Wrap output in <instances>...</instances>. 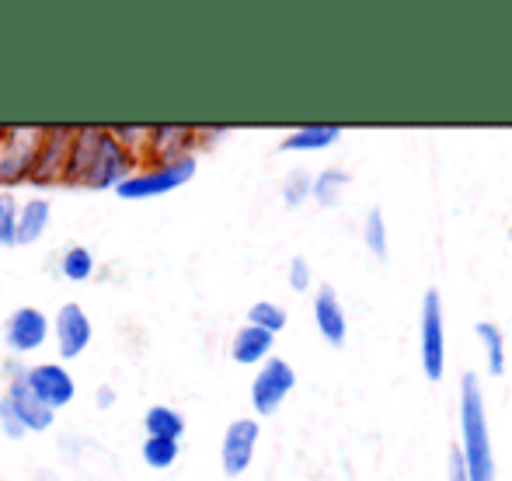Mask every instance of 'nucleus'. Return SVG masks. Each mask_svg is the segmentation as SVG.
<instances>
[{
	"instance_id": "obj_15",
	"label": "nucleus",
	"mask_w": 512,
	"mask_h": 481,
	"mask_svg": "<svg viewBox=\"0 0 512 481\" xmlns=\"http://www.w3.org/2000/svg\"><path fill=\"white\" fill-rule=\"evenodd\" d=\"M314 321H317V328H321V335L331 342V346H342L349 325H345V311H342V304H338V297H335V290H331V286H321V290H317Z\"/></svg>"
},
{
	"instance_id": "obj_22",
	"label": "nucleus",
	"mask_w": 512,
	"mask_h": 481,
	"mask_svg": "<svg viewBox=\"0 0 512 481\" xmlns=\"http://www.w3.org/2000/svg\"><path fill=\"white\" fill-rule=\"evenodd\" d=\"M349 185V175L345 171H338V168H328V171H321V175L310 182V192H314V199H321L324 206H335L338 203V192Z\"/></svg>"
},
{
	"instance_id": "obj_13",
	"label": "nucleus",
	"mask_w": 512,
	"mask_h": 481,
	"mask_svg": "<svg viewBox=\"0 0 512 481\" xmlns=\"http://www.w3.org/2000/svg\"><path fill=\"white\" fill-rule=\"evenodd\" d=\"M422 366L429 380L443 377V304L436 290L425 293L422 304Z\"/></svg>"
},
{
	"instance_id": "obj_5",
	"label": "nucleus",
	"mask_w": 512,
	"mask_h": 481,
	"mask_svg": "<svg viewBox=\"0 0 512 481\" xmlns=\"http://www.w3.org/2000/svg\"><path fill=\"white\" fill-rule=\"evenodd\" d=\"M49 342L56 346L60 360H77V356L88 353V346L95 342V325L77 300L60 304V311L49 318Z\"/></svg>"
},
{
	"instance_id": "obj_29",
	"label": "nucleus",
	"mask_w": 512,
	"mask_h": 481,
	"mask_svg": "<svg viewBox=\"0 0 512 481\" xmlns=\"http://www.w3.org/2000/svg\"><path fill=\"white\" fill-rule=\"evenodd\" d=\"M290 286L293 290H307L310 286V265L304 258H293L290 262Z\"/></svg>"
},
{
	"instance_id": "obj_4",
	"label": "nucleus",
	"mask_w": 512,
	"mask_h": 481,
	"mask_svg": "<svg viewBox=\"0 0 512 481\" xmlns=\"http://www.w3.org/2000/svg\"><path fill=\"white\" fill-rule=\"evenodd\" d=\"M46 126H4L0 136V192L28 185Z\"/></svg>"
},
{
	"instance_id": "obj_9",
	"label": "nucleus",
	"mask_w": 512,
	"mask_h": 481,
	"mask_svg": "<svg viewBox=\"0 0 512 481\" xmlns=\"http://www.w3.org/2000/svg\"><path fill=\"white\" fill-rule=\"evenodd\" d=\"M21 366L25 363H7V405H11L14 419H18V426L28 433H49L56 422V412L49 405H42L39 398H35L32 391H28V384L21 380Z\"/></svg>"
},
{
	"instance_id": "obj_20",
	"label": "nucleus",
	"mask_w": 512,
	"mask_h": 481,
	"mask_svg": "<svg viewBox=\"0 0 512 481\" xmlns=\"http://www.w3.org/2000/svg\"><path fill=\"white\" fill-rule=\"evenodd\" d=\"M140 457H143V464H147L150 471H168V468H175L178 457H182V443L147 436V440H143V447H140Z\"/></svg>"
},
{
	"instance_id": "obj_3",
	"label": "nucleus",
	"mask_w": 512,
	"mask_h": 481,
	"mask_svg": "<svg viewBox=\"0 0 512 481\" xmlns=\"http://www.w3.org/2000/svg\"><path fill=\"white\" fill-rule=\"evenodd\" d=\"M196 157H182V161H164V164H150L140 161V168L126 178V182L115 189V196L126 199V203H143V199H161L168 192L182 189L192 182L196 175Z\"/></svg>"
},
{
	"instance_id": "obj_26",
	"label": "nucleus",
	"mask_w": 512,
	"mask_h": 481,
	"mask_svg": "<svg viewBox=\"0 0 512 481\" xmlns=\"http://www.w3.org/2000/svg\"><path fill=\"white\" fill-rule=\"evenodd\" d=\"M366 244H370L373 255L387 258V234H384V213L380 210H370L366 217Z\"/></svg>"
},
{
	"instance_id": "obj_18",
	"label": "nucleus",
	"mask_w": 512,
	"mask_h": 481,
	"mask_svg": "<svg viewBox=\"0 0 512 481\" xmlns=\"http://www.w3.org/2000/svg\"><path fill=\"white\" fill-rule=\"evenodd\" d=\"M189 422L178 408L171 405H150L143 412V433L147 436H157V440H182Z\"/></svg>"
},
{
	"instance_id": "obj_25",
	"label": "nucleus",
	"mask_w": 512,
	"mask_h": 481,
	"mask_svg": "<svg viewBox=\"0 0 512 481\" xmlns=\"http://www.w3.org/2000/svg\"><path fill=\"white\" fill-rule=\"evenodd\" d=\"M14 224H18V199L11 192H0V248L14 244Z\"/></svg>"
},
{
	"instance_id": "obj_7",
	"label": "nucleus",
	"mask_w": 512,
	"mask_h": 481,
	"mask_svg": "<svg viewBox=\"0 0 512 481\" xmlns=\"http://www.w3.org/2000/svg\"><path fill=\"white\" fill-rule=\"evenodd\" d=\"M21 380H25L28 391H32L35 398L42 401V405L53 408V412H60V408L74 405V398H77V380H74V373H70L63 363H56V360L21 366Z\"/></svg>"
},
{
	"instance_id": "obj_1",
	"label": "nucleus",
	"mask_w": 512,
	"mask_h": 481,
	"mask_svg": "<svg viewBox=\"0 0 512 481\" xmlns=\"http://www.w3.org/2000/svg\"><path fill=\"white\" fill-rule=\"evenodd\" d=\"M136 168H140V157L129 154L108 126H74V143H70L63 185L91 192L119 189Z\"/></svg>"
},
{
	"instance_id": "obj_11",
	"label": "nucleus",
	"mask_w": 512,
	"mask_h": 481,
	"mask_svg": "<svg viewBox=\"0 0 512 481\" xmlns=\"http://www.w3.org/2000/svg\"><path fill=\"white\" fill-rule=\"evenodd\" d=\"M258 436H262V426L255 419H234L223 433L220 443V468L227 478H241L244 471L251 468V457H255Z\"/></svg>"
},
{
	"instance_id": "obj_32",
	"label": "nucleus",
	"mask_w": 512,
	"mask_h": 481,
	"mask_svg": "<svg viewBox=\"0 0 512 481\" xmlns=\"http://www.w3.org/2000/svg\"><path fill=\"white\" fill-rule=\"evenodd\" d=\"M0 136H4V126H0Z\"/></svg>"
},
{
	"instance_id": "obj_16",
	"label": "nucleus",
	"mask_w": 512,
	"mask_h": 481,
	"mask_svg": "<svg viewBox=\"0 0 512 481\" xmlns=\"http://www.w3.org/2000/svg\"><path fill=\"white\" fill-rule=\"evenodd\" d=\"M272 342H276V335L262 332V328H255V325H244V328H237V335L230 339V356L241 366H255L272 356Z\"/></svg>"
},
{
	"instance_id": "obj_30",
	"label": "nucleus",
	"mask_w": 512,
	"mask_h": 481,
	"mask_svg": "<svg viewBox=\"0 0 512 481\" xmlns=\"http://www.w3.org/2000/svg\"><path fill=\"white\" fill-rule=\"evenodd\" d=\"M115 401H119V394H115V387H112V384H102V387L95 391V405L102 408V412H108V408H112Z\"/></svg>"
},
{
	"instance_id": "obj_17",
	"label": "nucleus",
	"mask_w": 512,
	"mask_h": 481,
	"mask_svg": "<svg viewBox=\"0 0 512 481\" xmlns=\"http://www.w3.org/2000/svg\"><path fill=\"white\" fill-rule=\"evenodd\" d=\"M56 272H60L67 283H88L98 272V255L88 244H67L56 258Z\"/></svg>"
},
{
	"instance_id": "obj_19",
	"label": "nucleus",
	"mask_w": 512,
	"mask_h": 481,
	"mask_svg": "<svg viewBox=\"0 0 512 481\" xmlns=\"http://www.w3.org/2000/svg\"><path fill=\"white\" fill-rule=\"evenodd\" d=\"M338 136H342L338 126H304V129H293V133L279 143V150H286V154H293V150H297V154H304V150H324V147H331Z\"/></svg>"
},
{
	"instance_id": "obj_14",
	"label": "nucleus",
	"mask_w": 512,
	"mask_h": 481,
	"mask_svg": "<svg viewBox=\"0 0 512 481\" xmlns=\"http://www.w3.org/2000/svg\"><path fill=\"white\" fill-rule=\"evenodd\" d=\"M49 220H53V206L49 199H21L18 203V224H14V244L32 248L46 238Z\"/></svg>"
},
{
	"instance_id": "obj_27",
	"label": "nucleus",
	"mask_w": 512,
	"mask_h": 481,
	"mask_svg": "<svg viewBox=\"0 0 512 481\" xmlns=\"http://www.w3.org/2000/svg\"><path fill=\"white\" fill-rule=\"evenodd\" d=\"M307 196H310V178L304 175V171H297V175L286 178V185H283V199H286V206H300Z\"/></svg>"
},
{
	"instance_id": "obj_6",
	"label": "nucleus",
	"mask_w": 512,
	"mask_h": 481,
	"mask_svg": "<svg viewBox=\"0 0 512 481\" xmlns=\"http://www.w3.org/2000/svg\"><path fill=\"white\" fill-rule=\"evenodd\" d=\"M70 143H74V126H46L28 185H35V189H56V185H63L67 161H70Z\"/></svg>"
},
{
	"instance_id": "obj_21",
	"label": "nucleus",
	"mask_w": 512,
	"mask_h": 481,
	"mask_svg": "<svg viewBox=\"0 0 512 481\" xmlns=\"http://www.w3.org/2000/svg\"><path fill=\"white\" fill-rule=\"evenodd\" d=\"M248 325L276 335V332H283V328H286V311L279 304H272V300H258V304L248 311Z\"/></svg>"
},
{
	"instance_id": "obj_23",
	"label": "nucleus",
	"mask_w": 512,
	"mask_h": 481,
	"mask_svg": "<svg viewBox=\"0 0 512 481\" xmlns=\"http://www.w3.org/2000/svg\"><path fill=\"white\" fill-rule=\"evenodd\" d=\"M478 335H481V342H485V349H488V370H492V377H499V373L506 370V349H502V332L492 325V321H481Z\"/></svg>"
},
{
	"instance_id": "obj_2",
	"label": "nucleus",
	"mask_w": 512,
	"mask_h": 481,
	"mask_svg": "<svg viewBox=\"0 0 512 481\" xmlns=\"http://www.w3.org/2000/svg\"><path fill=\"white\" fill-rule=\"evenodd\" d=\"M460 433H464V468L467 481H495L492 464V443H488L485 426V398H481V384L474 373H464L460 380Z\"/></svg>"
},
{
	"instance_id": "obj_24",
	"label": "nucleus",
	"mask_w": 512,
	"mask_h": 481,
	"mask_svg": "<svg viewBox=\"0 0 512 481\" xmlns=\"http://www.w3.org/2000/svg\"><path fill=\"white\" fill-rule=\"evenodd\" d=\"M108 129H112V136L122 143V147L129 150V154H136L143 161V150H147L150 126H129V122H122V126H108Z\"/></svg>"
},
{
	"instance_id": "obj_28",
	"label": "nucleus",
	"mask_w": 512,
	"mask_h": 481,
	"mask_svg": "<svg viewBox=\"0 0 512 481\" xmlns=\"http://www.w3.org/2000/svg\"><path fill=\"white\" fill-rule=\"evenodd\" d=\"M0 429H4L7 440H21V436H25V429L18 426V419H14V412H11V405H7L4 394H0Z\"/></svg>"
},
{
	"instance_id": "obj_12",
	"label": "nucleus",
	"mask_w": 512,
	"mask_h": 481,
	"mask_svg": "<svg viewBox=\"0 0 512 481\" xmlns=\"http://www.w3.org/2000/svg\"><path fill=\"white\" fill-rule=\"evenodd\" d=\"M199 136L196 126H150L147 136V150H143V161L150 164H164V161H182V157H196Z\"/></svg>"
},
{
	"instance_id": "obj_8",
	"label": "nucleus",
	"mask_w": 512,
	"mask_h": 481,
	"mask_svg": "<svg viewBox=\"0 0 512 481\" xmlns=\"http://www.w3.org/2000/svg\"><path fill=\"white\" fill-rule=\"evenodd\" d=\"M0 339L14 356H32L39 349L49 346V314L39 307L25 304L18 311H11L0 325Z\"/></svg>"
},
{
	"instance_id": "obj_10",
	"label": "nucleus",
	"mask_w": 512,
	"mask_h": 481,
	"mask_svg": "<svg viewBox=\"0 0 512 481\" xmlns=\"http://www.w3.org/2000/svg\"><path fill=\"white\" fill-rule=\"evenodd\" d=\"M293 384H297L293 366L279 360V356H269L262 370L255 373V380H251V405H255V412L276 415L279 405L286 401V394L293 391Z\"/></svg>"
},
{
	"instance_id": "obj_31",
	"label": "nucleus",
	"mask_w": 512,
	"mask_h": 481,
	"mask_svg": "<svg viewBox=\"0 0 512 481\" xmlns=\"http://www.w3.org/2000/svg\"><path fill=\"white\" fill-rule=\"evenodd\" d=\"M450 481H467V468H464V457H460V450H453V454H450Z\"/></svg>"
}]
</instances>
